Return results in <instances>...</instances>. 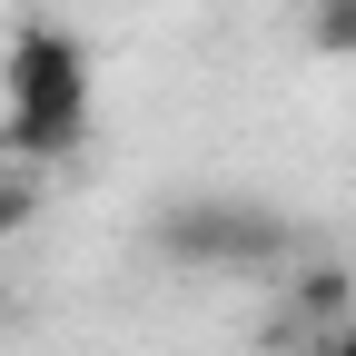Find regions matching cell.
<instances>
[{
	"mask_svg": "<svg viewBox=\"0 0 356 356\" xmlns=\"http://www.w3.org/2000/svg\"><path fill=\"white\" fill-rule=\"evenodd\" d=\"M0 89H10V109H0V159H10V168H50V159H79L89 149V50L60 20L10 30Z\"/></svg>",
	"mask_w": 356,
	"mask_h": 356,
	"instance_id": "6da1fadb",
	"label": "cell"
},
{
	"mask_svg": "<svg viewBox=\"0 0 356 356\" xmlns=\"http://www.w3.org/2000/svg\"><path fill=\"white\" fill-rule=\"evenodd\" d=\"M149 238L168 267H277L297 248V228L257 198H178V208H159Z\"/></svg>",
	"mask_w": 356,
	"mask_h": 356,
	"instance_id": "7a4b0ae2",
	"label": "cell"
},
{
	"mask_svg": "<svg viewBox=\"0 0 356 356\" xmlns=\"http://www.w3.org/2000/svg\"><path fill=\"white\" fill-rule=\"evenodd\" d=\"M337 317H356V277L337 257H307L287 277V307H277V337H267V346H307V337H327Z\"/></svg>",
	"mask_w": 356,
	"mask_h": 356,
	"instance_id": "3957f363",
	"label": "cell"
},
{
	"mask_svg": "<svg viewBox=\"0 0 356 356\" xmlns=\"http://www.w3.org/2000/svg\"><path fill=\"white\" fill-rule=\"evenodd\" d=\"M307 40L327 60H356V0H307Z\"/></svg>",
	"mask_w": 356,
	"mask_h": 356,
	"instance_id": "277c9868",
	"label": "cell"
},
{
	"mask_svg": "<svg viewBox=\"0 0 356 356\" xmlns=\"http://www.w3.org/2000/svg\"><path fill=\"white\" fill-rule=\"evenodd\" d=\"M30 218H40V178H30V168H10V159H0V238H20V228H30Z\"/></svg>",
	"mask_w": 356,
	"mask_h": 356,
	"instance_id": "5b68a950",
	"label": "cell"
},
{
	"mask_svg": "<svg viewBox=\"0 0 356 356\" xmlns=\"http://www.w3.org/2000/svg\"><path fill=\"white\" fill-rule=\"evenodd\" d=\"M307 356H356V317H337L327 337H307Z\"/></svg>",
	"mask_w": 356,
	"mask_h": 356,
	"instance_id": "8992f818",
	"label": "cell"
},
{
	"mask_svg": "<svg viewBox=\"0 0 356 356\" xmlns=\"http://www.w3.org/2000/svg\"><path fill=\"white\" fill-rule=\"evenodd\" d=\"M0 327H10V287H0Z\"/></svg>",
	"mask_w": 356,
	"mask_h": 356,
	"instance_id": "52a82bcc",
	"label": "cell"
}]
</instances>
